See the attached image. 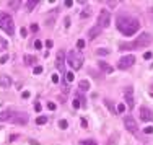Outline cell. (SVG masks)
I'll return each mask as SVG.
<instances>
[{
    "label": "cell",
    "instance_id": "cell-44",
    "mask_svg": "<svg viewBox=\"0 0 153 145\" xmlns=\"http://www.w3.org/2000/svg\"><path fill=\"white\" fill-rule=\"evenodd\" d=\"M26 34H28V31H26L25 28H21V36H23V37H26Z\"/></svg>",
    "mask_w": 153,
    "mask_h": 145
},
{
    "label": "cell",
    "instance_id": "cell-14",
    "mask_svg": "<svg viewBox=\"0 0 153 145\" xmlns=\"http://www.w3.org/2000/svg\"><path fill=\"white\" fill-rule=\"evenodd\" d=\"M12 83H13L12 77H8V75H0V85H2L3 88L12 87Z\"/></svg>",
    "mask_w": 153,
    "mask_h": 145
},
{
    "label": "cell",
    "instance_id": "cell-15",
    "mask_svg": "<svg viewBox=\"0 0 153 145\" xmlns=\"http://www.w3.org/2000/svg\"><path fill=\"white\" fill-rule=\"evenodd\" d=\"M23 62H25V65H34V64L37 62L36 56H29V54H25V57H23Z\"/></svg>",
    "mask_w": 153,
    "mask_h": 145
},
{
    "label": "cell",
    "instance_id": "cell-25",
    "mask_svg": "<svg viewBox=\"0 0 153 145\" xmlns=\"http://www.w3.org/2000/svg\"><path fill=\"white\" fill-rule=\"evenodd\" d=\"M59 127H60V129H67V127H69V122H67L65 119H60V121H59Z\"/></svg>",
    "mask_w": 153,
    "mask_h": 145
},
{
    "label": "cell",
    "instance_id": "cell-26",
    "mask_svg": "<svg viewBox=\"0 0 153 145\" xmlns=\"http://www.w3.org/2000/svg\"><path fill=\"white\" fill-rule=\"evenodd\" d=\"M96 54H98V56H108L109 54V49H96Z\"/></svg>",
    "mask_w": 153,
    "mask_h": 145
},
{
    "label": "cell",
    "instance_id": "cell-34",
    "mask_svg": "<svg viewBox=\"0 0 153 145\" xmlns=\"http://www.w3.org/2000/svg\"><path fill=\"white\" fill-rule=\"evenodd\" d=\"M82 127H83V129H87V127H88V121H87V117H82Z\"/></svg>",
    "mask_w": 153,
    "mask_h": 145
},
{
    "label": "cell",
    "instance_id": "cell-2",
    "mask_svg": "<svg viewBox=\"0 0 153 145\" xmlns=\"http://www.w3.org/2000/svg\"><path fill=\"white\" fill-rule=\"evenodd\" d=\"M153 41V36L150 33H142L134 42H122L119 46L120 51H134V49H143L147 46H150Z\"/></svg>",
    "mask_w": 153,
    "mask_h": 145
},
{
    "label": "cell",
    "instance_id": "cell-27",
    "mask_svg": "<svg viewBox=\"0 0 153 145\" xmlns=\"http://www.w3.org/2000/svg\"><path fill=\"white\" fill-rule=\"evenodd\" d=\"M33 74H34V75H39V74H42V67L36 65V67L33 69Z\"/></svg>",
    "mask_w": 153,
    "mask_h": 145
},
{
    "label": "cell",
    "instance_id": "cell-38",
    "mask_svg": "<svg viewBox=\"0 0 153 145\" xmlns=\"http://www.w3.org/2000/svg\"><path fill=\"white\" fill-rule=\"evenodd\" d=\"M7 60H8V56H7V54L0 57V64H5V62H7Z\"/></svg>",
    "mask_w": 153,
    "mask_h": 145
},
{
    "label": "cell",
    "instance_id": "cell-4",
    "mask_svg": "<svg viewBox=\"0 0 153 145\" xmlns=\"http://www.w3.org/2000/svg\"><path fill=\"white\" fill-rule=\"evenodd\" d=\"M83 54L82 52H77V51H70L67 54V64L72 67V70H80L83 67Z\"/></svg>",
    "mask_w": 153,
    "mask_h": 145
},
{
    "label": "cell",
    "instance_id": "cell-21",
    "mask_svg": "<svg viewBox=\"0 0 153 145\" xmlns=\"http://www.w3.org/2000/svg\"><path fill=\"white\" fill-rule=\"evenodd\" d=\"M36 5H37V0H28V2H26V10H28V12H31Z\"/></svg>",
    "mask_w": 153,
    "mask_h": 145
},
{
    "label": "cell",
    "instance_id": "cell-30",
    "mask_svg": "<svg viewBox=\"0 0 153 145\" xmlns=\"http://www.w3.org/2000/svg\"><path fill=\"white\" fill-rule=\"evenodd\" d=\"M125 108H127L125 104H117V112H124Z\"/></svg>",
    "mask_w": 153,
    "mask_h": 145
},
{
    "label": "cell",
    "instance_id": "cell-47",
    "mask_svg": "<svg viewBox=\"0 0 153 145\" xmlns=\"http://www.w3.org/2000/svg\"><path fill=\"white\" fill-rule=\"evenodd\" d=\"M150 95H152V96H153V88H150Z\"/></svg>",
    "mask_w": 153,
    "mask_h": 145
},
{
    "label": "cell",
    "instance_id": "cell-19",
    "mask_svg": "<svg viewBox=\"0 0 153 145\" xmlns=\"http://www.w3.org/2000/svg\"><path fill=\"white\" fill-rule=\"evenodd\" d=\"M90 15H91V7H85V8L82 10V13H80V18L85 20V18H88Z\"/></svg>",
    "mask_w": 153,
    "mask_h": 145
},
{
    "label": "cell",
    "instance_id": "cell-13",
    "mask_svg": "<svg viewBox=\"0 0 153 145\" xmlns=\"http://www.w3.org/2000/svg\"><path fill=\"white\" fill-rule=\"evenodd\" d=\"M101 31H103V29L99 28V26H93V28L88 31V37H90V41H93L95 37H98L99 34H101Z\"/></svg>",
    "mask_w": 153,
    "mask_h": 145
},
{
    "label": "cell",
    "instance_id": "cell-37",
    "mask_svg": "<svg viewBox=\"0 0 153 145\" xmlns=\"http://www.w3.org/2000/svg\"><path fill=\"white\" fill-rule=\"evenodd\" d=\"M34 47H36V49H41V47H42V42L36 39V41H34Z\"/></svg>",
    "mask_w": 153,
    "mask_h": 145
},
{
    "label": "cell",
    "instance_id": "cell-39",
    "mask_svg": "<svg viewBox=\"0 0 153 145\" xmlns=\"http://www.w3.org/2000/svg\"><path fill=\"white\" fill-rule=\"evenodd\" d=\"M72 5H73V0H65V7L67 8H70Z\"/></svg>",
    "mask_w": 153,
    "mask_h": 145
},
{
    "label": "cell",
    "instance_id": "cell-29",
    "mask_svg": "<svg viewBox=\"0 0 153 145\" xmlns=\"http://www.w3.org/2000/svg\"><path fill=\"white\" fill-rule=\"evenodd\" d=\"M55 108H57V106H55V103H52V101H49V103H47V109H49V111H54Z\"/></svg>",
    "mask_w": 153,
    "mask_h": 145
},
{
    "label": "cell",
    "instance_id": "cell-31",
    "mask_svg": "<svg viewBox=\"0 0 153 145\" xmlns=\"http://www.w3.org/2000/svg\"><path fill=\"white\" fill-rule=\"evenodd\" d=\"M72 104H73V108H75V109H78V108H82V104H80V101H78V100H77V98H75V100H73V103H72Z\"/></svg>",
    "mask_w": 153,
    "mask_h": 145
},
{
    "label": "cell",
    "instance_id": "cell-12",
    "mask_svg": "<svg viewBox=\"0 0 153 145\" xmlns=\"http://www.w3.org/2000/svg\"><path fill=\"white\" fill-rule=\"evenodd\" d=\"M98 67H99V70L106 72V74H112V72H114V67H111L108 62H103V60L98 62Z\"/></svg>",
    "mask_w": 153,
    "mask_h": 145
},
{
    "label": "cell",
    "instance_id": "cell-40",
    "mask_svg": "<svg viewBox=\"0 0 153 145\" xmlns=\"http://www.w3.org/2000/svg\"><path fill=\"white\" fill-rule=\"evenodd\" d=\"M21 98H23V100L29 98V91H23V93H21Z\"/></svg>",
    "mask_w": 153,
    "mask_h": 145
},
{
    "label": "cell",
    "instance_id": "cell-45",
    "mask_svg": "<svg viewBox=\"0 0 153 145\" xmlns=\"http://www.w3.org/2000/svg\"><path fill=\"white\" fill-rule=\"evenodd\" d=\"M29 144H31V145H39L36 140H33V139H29Z\"/></svg>",
    "mask_w": 153,
    "mask_h": 145
},
{
    "label": "cell",
    "instance_id": "cell-18",
    "mask_svg": "<svg viewBox=\"0 0 153 145\" xmlns=\"http://www.w3.org/2000/svg\"><path fill=\"white\" fill-rule=\"evenodd\" d=\"M103 103L106 104V106H108V109L112 112V114H116V112H117V109L114 108V104H112V101H111V100H108V98H106V100H103Z\"/></svg>",
    "mask_w": 153,
    "mask_h": 145
},
{
    "label": "cell",
    "instance_id": "cell-17",
    "mask_svg": "<svg viewBox=\"0 0 153 145\" xmlns=\"http://www.w3.org/2000/svg\"><path fill=\"white\" fill-rule=\"evenodd\" d=\"M78 88H80V91L90 90V82H88V80H80L78 82Z\"/></svg>",
    "mask_w": 153,
    "mask_h": 145
},
{
    "label": "cell",
    "instance_id": "cell-28",
    "mask_svg": "<svg viewBox=\"0 0 153 145\" xmlns=\"http://www.w3.org/2000/svg\"><path fill=\"white\" fill-rule=\"evenodd\" d=\"M33 106H34V109H36V111L37 112H39V111H41V109H42V106H41V103H39V101H34V104H33Z\"/></svg>",
    "mask_w": 153,
    "mask_h": 145
},
{
    "label": "cell",
    "instance_id": "cell-33",
    "mask_svg": "<svg viewBox=\"0 0 153 145\" xmlns=\"http://www.w3.org/2000/svg\"><path fill=\"white\" fill-rule=\"evenodd\" d=\"M153 57V52H150V51H148V52H145V54H143V59H147V60H150V59H152Z\"/></svg>",
    "mask_w": 153,
    "mask_h": 145
},
{
    "label": "cell",
    "instance_id": "cell-6",
    "mask_svg": "<svg viewBox=\"0 0 153 145\" xmlns=\"http://www.w3.org/2000/svg\"><path fill=\"white\" fill-rule=\"evenodd\" d=\"M134 64H135V57H134L132 54H125V56H122V57L119 59L117 69H119V70H127V69H130Z\"/></svg>",
    "mask_w": 153,
    "mask_h": 145
},
{
    "label": "cell",
    "instance_id": "cell-16",
    "mask_svg": "<svg viewBox=\"0 0 153 145\" xmlns=\"http://www.w3.org/2000/svg\"><path fill=\"white\" fill-rule=\"evenodd\" d=\"M57 13H59V8H54V10H52V13H49V15H52V17L46 18V26H52V25H54L55 15H57Z\"/></svg>",
    "mask_w": 153,
    "mask_h": 145
},
{
    "label": "cell",
    "instance_id": "cell-36",
    "mask_svg": "<svg viewBox=\"0 0 153 145\" xmlns=\"http://www.w3.org/2000/svg\"><path fill=\"white\" fill-rule=\"evenodd\" d=\"M52 46H54V42H52V39H47V41H46V47H47V49H51Z\"/></svg>",
    "mask_w": 153,
    "mask_h": 145
},
{
    "label": "cell",
    "instance_id": "cell-43",
    "mask_svg": "<svg viewBox=\"0 0 153 145\" xmlns=\"http://www.w3.org/2000/svg\"><path fill=\"white\" fill-rule=\"evenodd\" d=\"M69 26H70V18L67 17L65 18V28H69Z\"/></svg>",
    "mask_w": 153,
    "mask_h": 145
},
{
    "label": "cell",
    "instance_id": "cell-46",
    "mask_svg": "<svg viewBox=\"0 0 153 145\" xmlns=\"http://www.w3.org/2000/svg\"><path fill=\"white\" fill-rule=\"evenodd\" d=\"M148 13L152 15V18H153V7H150V8H148Z\"/></svg>",
    "mask_w": 153,
    "mask_h": 145
},
{
    "label": "cell",
    "instance_id": "cell-20",
    "mask_svg": "<svg viewBox=\"0 0 153 145\" xmlns=\"http://www.w3.org/2000/svg\"><path fill=\"white\" fill-rule=\"evenodd\" d=\"M77 100L80 101V104H82V108H85V106H87V98L83 96V93H82V91H78V93H77Z\"/></svg>",
    "mask_w": 153,
    "mask_h": 145
},
{
    "label": "cell",
    "instance_id": "cell-35",
    "mask_svg": "<svg viewBox=\"0 0 153 145\" xmlns=\"http://www.w3.org/2000/svg\"><path fill=\"white\" fill-rule=\"evenodd\" d=\"M29 29H31V31H33V33H36L37 29H39V26H37V25H36V23H33V25L29 26Z\"/></svg>",
    "mask_w": 153,
    "mask_h": 145
},
{
    "label": "cell",
    "instance_id": "cell-9",
    "mask_svg": "<svg viewBox=\"0 0 153 145\" xmlns=\"http://www.w3.org/2000/svg\"><path fill=\"white\" fill-rule=\"evenodd\" d=\"M124 100H125V106H127L129 109H134V108H135V100H134V88H132V87L125 88Z\"/></svg>",
    "mask_w": 153,
    "mask_h": 145
},
{
    "label": "cell",
    "instance_id": "cell-11",
    "mask_svg": "<svg viewBox=\"0 0 153 145\" xmlns=\"http://www.w3.org/2000/svg\"><path fill=\"white\" fill-rule=\"evenodd\" d=\"M138 116L143 122H153V111L147 106H142L140 111H138Z\"/></svg>",
    "mask_w": 153,
    "mask_h": 145
},
{
    "label": "cell",
    "instance_id": "cell-41",
    "mask_svg": "<svg viewBox=\"0 0 153 145\" xmlns=\"http://www.w3.org/2000/svg\"><path fill=\"white\" fill-rule=\"evenodd\" d=\"M143 132H145V134H148V135H150V134H153V127H147V129L143 130Z\"/></svg>",
    "mask_w": 153,
    "mask_h": 145
},
{
    "label": "cell",
    "instance_id": "cell-22",
    "mask_svg": "<svg viewBox=\"0 0 153 145\" xmlns=\"http://www.w3.org/2000/svg\"><path fill=\"white\" fill-rule=\"evenodd\" d=\"M46 122H47V116H39L36 119V124L37 126H42V124H46Z\"/></svg>",
    "mask_w": 153,
    "mask_h": 145
},
{
    "label": "cell",
    "instance_id": "cell-10",
    "mask_svg": "<svg viewBox=\"0 0 153 145\" xmlns=\"http://www.w3.org/2000/svg\"><path fill=\"white\" fill-rule=\"evenodd\" d=\"M124 126H125V129H127L129 132H132V134L138 132V126H137L135 119H134L132 116H125L124 117Z\"/></svg>",
    "mask_w": 153,
    "mask_h": 145
},
{
    "label": "cell",
    "instance_id": "cell-8",
    "mask_svg": "<svg viewBox=\"0 0 153 145\" xmlns=\"http://www.w3.org/2000/svg\"><path fill=\"white\" fill-rule=\"evenodd\" d=\"M64 64H65V51L59 49L57 54H55V69L59 70V74L65 75V67H64Z\"/></svg>",
    "mask_w": 153,
    "mask_h": 145
},
{
    "label": "cell",
    "instance_id": "cell-3",
    "mask_svg": "<svg viewBox=\"0 0 153 145\" xmlns=\"http://www.w3.org/2000/svg\"><path fill=\"white\" fill-rule=\"evenodd\" d=\"M0 29H3L10 36L15 34V23H13L12 15L8 12H3V10H0Z\"/></svg>",
    "mask_w": 153,
    "mask_h": 145
},
{
    "label": "cell",
    "instance_id": "cell-1",
    "mask_svg": "<svg viewBox=\"0 0 153 145\" xmlns=\"http://www.w3.org/2000/svg\"><path fill=\"white\" fill-rule=\"evenodd\" d=\"M116 26L120 31V34H124V36H134L138 31V28H140V23H138V20L135 17L127 15V13L122 12L116 17Z\"/></svg>",
    "mask_w": 153,
    "mask_h": 145
},
{
    "label": "cell",
    "instance_id": "cell-42",
    "mask_svg": "<svg viewBox=\"0 0 153 145\" xmlns=\"http://www.w3.org/2000/svg\"><path fill=\"white\" fill-rule=\"evenodd\" d=\"M52 82H54V83H59V75H52Z\"/></svg>",
    "mask_w": 153,
    "mask_h": 145
},
{
    "label": "cell",
    "instance_id": "cell-7",
    "mask_svg": "<svg viewBox=\"0 0 153 145\" xmlns=\"http://www.w3.org/2000/svg\"><path fill=\"white\" fill-rule=\"evenodd\" d=\"M109 25H111V13H109V10H101L98 15V23H96V26L104 29V28H108Z\"/></svg>",
    "mask_w": 153,
    "mask_h": 145
},
{
    "label": "cell",
    "instance_id": "cell-32",
    "mask_svg": "<svg viewBox=\"0 0 153 145\" xmlns=\"http://www.w3.org/2000/svg\"><path fill=\"white\" fill-rule=\"evenodd\" d=\"M77 47H78V49H80V51H82V49H83V47H85V41H83V39H80V41H78V42H77Z\"/></svg>",
    "mask_w": 153,
    "mask_h": 145
},
{
    "label": "cell",
    "instance_id": "cell-24",
    "mask_svg": "<svg viewBox=\"0 0 153 145\" xmlns=\"http://www.w3.org/2000/svg\"><path fill=\"white\" fill-rule=\"evenodd\" d=\"M65 78H67V82H73V78H75L73 72H65Z\"/></svg>",
    "mask_w": 153,
    "mask_h": 145
},
{
    "label": "cell",
    "instance_id": "cell-23",
    "mask_svg": "<svg viewBox=\"0 0 153 145\" xmlns=\"http://www.w3.org/2000/svg\"><path fill=\"white\" fill-rule=\"evenodd\" d=\"M80 145H98V144H96L93 139H85V140L80 142Z\"/></svg>",
    "mask_w": 153,
    "mask_h": 145
},
{
    "label": "cell",
    "instance_id": "cell-5",
    "mask_svg": "<svg viewBox=\"0 0 153 145\" xmlns=\"http://www.w3.org/2000/svg\"><path fill=\"white\" fill-rule=\"evenodd\" d=\"M28 114L23 111H10L8 114V122L12 124H17V126H25L28 124Z\"/></svg>",
    "mask_w": 153,
    "mask_h": 145
}]
</instances>
